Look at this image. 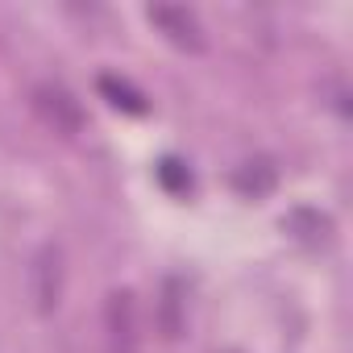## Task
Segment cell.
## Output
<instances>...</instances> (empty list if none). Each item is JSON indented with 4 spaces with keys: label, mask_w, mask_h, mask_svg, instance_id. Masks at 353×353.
<instances>
[{
    "label": "cell",
    "mask_w": 353,
    "mask_h": 353,
    "mask_svg": "<svg viewBox=\"0 0 353 353\" xmlns=\"http://www.w3.org/2000/svg\"><path fill=\"white\" fill-rule=\"evenodd\" d=\"M104 328H108V353H141V324H137V299L133 291H112L104 303Z\"/></svg>",
    "instance_id": "6da1fadb"
},
{
    "label": "cell",
    "mask_w": 353,
    "mask_h": 353,
    "mask_svg": "<svg viewBox=\"0 0 353 353\" xmlns=\"http://www.w3.org/2000/svg\"><path fill=\"white\" fill-rule=\"evenodd\" d=\"M34 108H38V117H42L54 133H63V137H71V133L83 129V108H79V100H75L67 88H59V83H38V88H34Z\"/></svg>",
    "instance_id": "7a4b0ae2"
},
{
    "label": "cell",
    "mask_w": 353,
    "mask_h": 353,
    "mask_svg": "<svg viewBox=\"0 0 353 353\" xmlns=\"http://www.w3.org/2000/svg\"><path fill=\"white\" fill-rule=\"evenodd\" d=\"M30 274H34V303H38L42 316H50L59 307V299H63V254L54 245L38 250Z\"/></svg>",
    "instance_id": "3957f363"
},
{
    "label": "cell",
    "mask_w": 353,
    "mask_h": 353,
    "mask_svg": "<svg viewBox=\"0 0 353 353\" xmlns=\"http://www.w3.org/2000/svg\"><path fill=\"white\" fill-rule=\"evenodd\" d=\"M150 21L166 34V42H174L179 50H204V30H200L196 13H188V9H170V5H158V9H150Z\"/></svg>",
    "instance_id": "277c9868"
},
{
    "label": "cell",
    "mask_w": 353,
    "mask_h": 353,
    "mask_svg": "<svg viewBox=\"0 0 353 353\" xmlns=\"http://www.w3.org/2000/svg\"><path fill=\"white\" fill-rule=\"evenodd\" d=\"M279 188V166L270 158H250L233 170V192L245 200H266Z\"/></svg>",
    "instance_id": "5b68a950"
},
{
    "label": "cell",
    "mask_w": 353,
    "mask_h": 353,
    "mask_svg": "<svg viewBox=\"0 0 353 353\" xmlns=\"http://www.w3.org/2000/svg\"><path fill=\"white\" fill-rule=\"evenodd\" d=\"M283 229H287L299 245H307V250H320V245L332 241V221H328L324 212H316V208H291L287 221H283Z\"/></svg>",
    "instance_id": "8992f818"
},
{
    "label": "cell",
    "mask_w": 353,
    "mask_h": 353,
    "mask_svg": "<svg viewBox=\"0 0 353 353\" xmlns=\"http://www.w3.org/2000/svg\"><path fill=\"white\" fill-rule=\"evenodd\" d=\"M183 324H188V291L179 279H166L162 283V299H158V328L162 336H183Z\"/></svg>",
    "instance_id": "52a82bcc"
},
{
    "label": "cell",
    "mask_w": 353,
    "mask_h": 353,
    "mask_svg": "<svg viewBox=\"0 0 353 353\" xmlns=\"http://www.w3.org/2000/svg\"><path fill=\"white\" fill-rule=\"evenodd\" d=\"M96 88H100V96L117 108V112H129V117H141L150 104H145V96L129 83V79H121V75H100L96 79Z\"/></svg>",
    "instance_id": "ba28073f"
},
{
    "label": "cell",
    "mask_w": 353,
    "mask_h": 353,
    "mask_svg": "<svg viewBox=\"0 0 353 353\" xmlns=\"http://www.w3.org/2000/svg\"><path fill=\"white\" fill-rule=\"evenodd\" d=\"M154 179H158V188H162L166 196H192V188H196V174H192V166H188L183 158H174V154L158 158V166H154Z\"/></svg>",
    "instance_id": "9c48e42d"
}]
</instances>
